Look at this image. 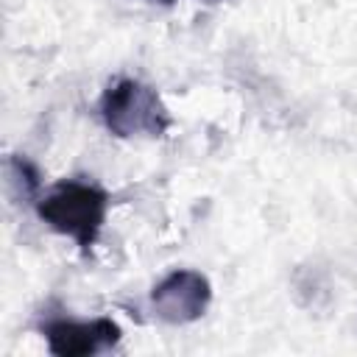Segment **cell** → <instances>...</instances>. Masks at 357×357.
<instances>
[{"label": "cell", "mask_w": 357, "mask_h": 357, "mask_svg": "<svg viewBox=\"0 0 357 357\" xmlns=\"http://www.w3.org/2000/svg\"><path fill=\"white\" fill-rule=\"evenodd\" d=\"M103 126L117 137H159L170 126V114L156 89L134 78L114 81L100 98Z\"/></svg>", "instance_id": "cell-2"}, {"label": "cell", "mask_w": 357, "mask_h": 357, "mask_svg": "<svg viewBox=\"0 0 357 357\" xmlns=\"http://www.w3.org/2000/svg\"><path fill=\"white\" fill-rule=\"evenodd\" d=\"M8 181L20 190L22 198H33L39 192V173L22 156H11V162H8Z\"/></svg>", "instance_id": "cell-5"}, {"label": "cell", "mask_w": 357, "mask_h": 357, "mask_svg": "<svg viewBox=\"0 0 357 357\" xmlns=\"http://www.w3.org/2000/svg\"><path fill=\"white\" fill-rule=\"evenodd\" d=\"M212 301L209 279L198 271L178 268L167 273L151 293V307L165 324H190L198 321Z\"/></svg>", "instance_id": "cell-3"}, {"label": "cell", "mask_w": 357, "mask_h": 357, "mask_svg": "<svg viewBox=\"0 0 357 357\" xmlns=\"http://www.w3.org/2000/svg\"><path fill=\"white\" fill-rule=\"evenodd\" d=\"M109 209V195L89 181L64 178L53 184L39 201V218L59 234L70 237L81 251H89L103 229Z\"/></svg>", "instance_id": "cell-1"}, {"label": "cell", "mask_w": 357, "mask_h": 357, "mask_svg": "<svg viewBox=\"0 0 357 357\" xmlns=\"http://www.w3.org/2000/svg\"><path fill=\"white\" fill-rule=\"evenodd\" d=\"M153 3H173V0H153Z\"/></svg>", "instance_id": "cell-6"}, {"label": "cell", "mask_w": 357, "mask_h": 357, "mask_svg": "<svg viewBox=\"0 0 357 357\" xmlns=\"http://www.w3.org/2000/svg\"><path fill=\"white\" fill-rule=\"evenodd\" d=\"M47 349L59 357H92L109 351L120 340V326L112 318L95 321H50L45 326Z\"/></svg>", "instance_id": "cell-4"}]
</instances>
